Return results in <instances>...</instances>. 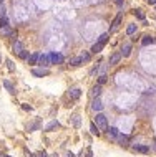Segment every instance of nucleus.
Listing matches in <instances>:
<instances>
[{
    "mask_svg": "<svg viewBox=\"0 0 156 157\" xmlns=\"http://www.w3.org/2000/svg\"><path fill=\"white\" fill-rule=\"evenodd\" d=\"M93 111H101V109H103V104H101V99H100V98H95V101H93Z\"/></svg>",
    "mask_w": 156,
    "mask_h": 157,
    "instance_id": "nucleus-12",
    "label": "nucleus"
},
{
    "mask_svg": "<svg viewBox=\"0 0 156 157\" xmlns=\"http://www.w3.org/2000/svg\"><path fill=\"white\" fill-rule=\"evenodd\" d=\"M133 149L136 152H141V154H148L150 152V146H135Z\"/></svg>",
    "mask_w": 156,
    "mask_h": 157,
    "instance_id": "nucleus-16",
    "label": "nucleus"
},
{
    "mask_svg": "<svg viewBox=\"0 0 156 157\" xmlns=\"http://www.w3.org/2000/svg\"><path fill=\"white\" fill-rule=\"evenodd\" d=\"M106 81H108V76H106V75H101V76L98 78V84H100V86H103Z\"/></svg>",
    "mask_w": 156,
    "mask_h": 157,
    "instance_id": "nucleus-23",
    "label": "nucleus"
},
{
    "mask_svg": "<svg viewBox=\"0 0 156 157\" xmlns=\"http://www.w3.org/2000/svg\"><path fill=\"white\" fill-rule=\"evenodd\" d=\"M18 56H20L22 60H28V56H30V51L23 50V51H22V53H20V55H18Z\"/></svg>",
    "mask_w": 156,
    "mask_h": 157,
    "instance_id": "nucleus-29",
    "label": "nucleus"
},
{
    "mask_svg": "<svg viewBox=\"0 0 156 157\" xmlns=\"http://www.w3.org/2000/svg\"><path fill=\"white\" fill-rule=\"evenodd\" d=\"M116 139H118V144H120V146H126V144L130 142V137L125 136V134H118V137H116Z\"/></svg>",
    "mask_w": 156,
    "mask_h": 157,
    "instance_id": "nucleus-11",
    "label": "nucleus"
},
{
    "mask_svg": "<svg viewBox=\"0 0 156 157\" xmlns=\"http://www.w3.org/2000/svg\"><path fill=\"white\" fill-rule=\"evenodd\" d=\"M155 141H156V139H155Z\"/></svg>",
    "mask_w": 156,
    "mask_h": 157,
    "instance_id": "nucleus-38",
    "label": "nucleus"
},
{
    "mask_svg": "<svg viewBox=\"0 0 156 157\" xmlns=\"http://www.w3.org/2000/svg\"><path fill=\"white\" fill-rule=\"evenodd\" d=\"M5 63H7V68H8V71H12V73H13V71H15V66H13V61H12V60H5Z\"/></svg>",
    "mask_w": 156,
    "mask_h": 157,
    "instance_id": "nucleus-25",
    "label": "nucleus"
},
{
    "mask_svg": "<svg viewBox=\"0 0 156 157\" xmlns=\"http://www.w3.org/2000/svg\"><path fill=\"white\" fill-rule=\"evenodd\" d=\"M4 17H7V8H5V3L2 2L0 3V18H4Z\"/></svg>",
    "mask_w": 156,
    "mask_h": 157,
    "instance_id": "nucleus-21",
    "label": "nucleus"
},
{
    "mask_svg": "<svg viewBox=\"0 0 156 157\" xmlns=\"http://www.w3.org/2000/svg\"><path fill=\"white\" fill-rule=\"evenodd\" d=\"M4 86L7 88V91L10 93V94H15V86H13L8 80H4Z\"/></svg>",
    "mask_w": 156,
    "mask_h": 157,
    "instance_id": "nucleus-15",
    "label": "nucleus"
},
{
    "mask_svg": "<svg viewBox=\"0 0 156 157\" xmlns=\"http://www.w3.org/2000/svg\"><path fill=\"white\" fill-rule=\"evenodd\" d=\"M48 73H50V71L47 70V68H42V70H32V75L33 76H37V78H43V76H47Z\"/></svg>",
    "mask_w": 156,
    "mask_h": 157,
    "instance_id": "nucleus-4",
    "label": "nucleus"
},
{
    "mask_svg": "<svg viewBox=\"0 0 156 157\" xmlns=\"http://www.w3.org/2000/svg\"><path fill=\"white\" fill-rule=\"evenodd\" d=\"M121 58H123V56H121V53H120V51H118V53H113V55H111V58H110V66L118 65Z\"/></svg>",
    "mask_w": 156,
    "mask_h": 157,
    "instance_id": "nucleus-5",
    "label": "nucleus"
},
{
    "mask_svg": "<svg viewBox=\"0 0 156 157\" xmlns=\"http://www.w3.org/2000/svg\"><path fill=\"white\" fill-rule=\"evenodd\" d=\"M80 94H82V89H80V88H73V89H70V93H68V96L72 98V99H78Z\"/></svg>",
    "mask_w": 156,
    "mask_h": 157,
    "instance_id": "nucleus-8",
    "label": "nucleus"
},
{
    "mask_svg": "<svg viewBox=\"0 0 156 157\" xmlns=\"http://www.w3.org/2000/svg\"><path fill=\"white\" fill-rule=\"evenodd\" d=\"M2 27H8V18H7V17L0 18V28H2Z\"/></svg>",
    "mask_w": 156,
    "mask_h": 157,
    "instance_id": "nucleus-30",
    "label": "nucleus"
},
{
    "mask_svg": "<svg viewBox=\"0 0 156 157\" xmlns=\"http://www.w3.org/2000/svg\"><path fill=\"white\" fill-rule=\"evenodd\" d=\"M38 157H47V152H38Z\"/></svg>",
    "mask_w": 156,
    "mask_h": 157,
    "instance_id": "nucleus-34",
    "label": "nucleus"
},
{
    "mask_svg": "<svg viewBox=\"0 0 156 157\" xmlns=\"http://www.w3.org/2000/svg\"><path fill=\"white\" fill-rule=\"evenodd\" d=\"M38 126H40V121H35V122H32L30 126H28V131H35V129H38Z\"/></svg>",
    "mask_w": 156,
    "mask_h": 157,
    "instance_id": "nucleus-27",
    "label": "nucleus"
},
{
    "mask_svg": "<svg viewBox=\"0 0 156 157\" xmlns=\"http://www.w3.org/2000/svg\"><path fill=\"white\" fill-rule=\"evenodd\" d=\"M95 126L98 127V131H108V119L105 116L103 112H98L96 117H95Z\"/></svg>",
    "mask_w": 156,
    "mask_h": 157,
    "instance_id": "nucleus-1",
    "label": "nucleus"
},
{
    "mask_svg": "<svg viewBox=\"0 0 156 157\" xmlns=\"http://www.w3.org/2000/svg\"><path fill=\"white\" fill-rule=\"evenodd\" d=\"M12 33H13V30H12L10 27H2L0 28V36H10Z\"/></svg>",
    "mask_w": 156,
    "mask_h": 157,
    "instance_id": "nucleus-13",
    "label": "nucleus"
},
{
    "mask_svg": "<svg viewBox=\"0 0 156 157\" xmlns=\"http://www.w3.org/2000/svg\"><path fill=\"white\" fill-rule=\"evenodd\" d=\"M0 61H2V56H0Z\"/></svg>",
    "mask_w": 156,
    "mask_h": 157,
    "instance_id": "nucleus-37",
    "label": "nucleus"
},
{
    "mask_svg": "<svg viewBox=\"0 0 156 157\" xmlns=\"http://www.w3.org/2000/svg\"><path fill=\"white\" fill-rule=\"evenodd\" d=\"M121 17H123V13H118V15H116V18H115L113 23H111V31H116V30H118L120 22H121Z\"/></svg>",
    "mask_w": 156,
    "mask_h": 157,
    "instance_id": "nucleus-7",
    "label": "nucleus"
},
{
    "mask_svg": "<svg viewBox=\"0 0 156 157\" xmlns=\"http://www.w3.org/2000/svg\"><path fill=\"white\" fill-rule=\"evenodd\" d=\"M100 94H101V86H100V84H95L93 89H91V96H93V98H100Z\"/></svg>",
    "mask_w": 156,
    "mask_h": 157,
    "instance_id": "nucleus-17",
    "label": "nucleus"
},
{
    "mask_svg": "<svg viewBox=\"0 0 156 157\" xmlns=\"http://www.w3.org/2000/svg\"><path fill=\"white\" fill-rule=\"evenodd\" d=\"M38 65L42 66V68H48V66H52L50 56H48V55H40V58H38Z\"/></svg>",
    "mask_w": 156,
    "mask_h": 157,
    "instance_id": "nucleus-3",
    "label": "nucleus"
},
{
    "mask_svg": "<svg viewBox=\"0 0 156 157\" xmlns=\"http://www.w3.org/2000/svg\"><path fill=\"white\" fill-rule=\"evenodd\" d=\"M150 43H155V38L153 36H145L143 38V45H150Z\"/></svg>",
    "mask_w": 156,
    "mask_h": 157,
    "instance_id": "nucleus-26",
    "label": "nucleus"
},
{
    "mask_svg": "<svg viewBox=\"0 0 156 157\" xmlns=\"http://www.w3.org/2000/svg\"><path fill=\"white\" fill-rule=\"evenodd\" d=\"M120 53H121V56H125V58H126V56H130V53H131V45H130V43H125Z\"/></svg>",
    "mask_w": 156,
    "mask_h": 157,
    "instance_id": "nucleus-10",
    "label": "nucleus"
},
{
    "mask_svg": "<svg viewBox=\"0 0 156 157\" xmlns=\"http://www.w3.org/2000/svg\"><path fill=\"white\" fill-rule=\"evenodd\" d=\"M116 2H118V3H120V5H121V3H123V0H116Z\"/></svg>",
    "mask_w": 156,
    "mask_h": 157,
    "instance_id": "nucleus-36",
    "label": "nucleus"
},
{
    "mask_svg": "<svg viewBox=\"0 0 156 157\" xmlns=\"http://www.w3.org/2000/svg\"><path fill=\"white\" fill-rule=\"evenodd\" d=\"M22 107H23V109H25V111H32V107L28 106V104H23V106H22Z\"/></svg>",
    "mask_w": 156,
    "mask_h": 157,
    "instance_id": "nucleus-32",
    "label": "nucleus"
},
{
    "mask_svg": "<svg viewBox=\"0 0 156 157\" xmlns=\"http://www.w3.org/2000/svg\"><path fill=\"white\" fill-rule=\"evenodd\" d=\"M146 2H148L150 5H156V0H146Z\"/></svg>",
    "mask_w": 156,
    "mask_h": 157,
    "instance_id": "nucleus-33",
    "label": "nucleus"
},
{
    "mask_svg": "<svg viewBox=\"0 0 156 157\" xmlns=\"http://www.w3.org/2000/svg\"><path fill=\"white\" fill-rule=\"evenodd\" d=\"M108 132H110V136L111 137H118V134H120L116 127H108Z\"/></svg>",
    "mask_w": 156,
    "mask_h": 157,
    "instance_id": "nucleus-22",
    "label": "nucleus"
},
{
    "mask_svg": "<svg viewBox=\"0 0 156 157\" xmlns=\"http://www.w3.org/2000/svg\"><path fill=\"white\" fill-rule=\"evenodd\" d=\"M67 157H75V156H73L72 152H68V154H67Z\"/></svg>",
    "mask_w": 156,
    "mask_h": 157,
    "instance_id": "nucleus-35",
    "label": "nucleus"
},
{
    "mask_svg": "<svg viewBox=\"0 0 156 157\" xmlns=\"http://www.w3.org/2000/svg\"><path fill=\"white\" fill-rule=\"evenodd\" d=\"M135 15H136V18H140V20L145 22V13H143V10H135Z\"/></svg>",
    "mask_w": 156,
    "mask_h": 157,
    "instance_id": "nucleus-28",
    "label": "nucleus"
},
{
    "mask_svg": "<svg viewBox=\"0 0 156 157\" xmlns=\"http://www.w3.org/2000/svg\"><path fill=\"white\" fill-rule=\"evenodd\" d=\"M136 33V25L135 23H131V25L126 27V35H135Z\"/></svg>",
    "mask_w": 156,
    "mask_h": 157,
    "instance_id": "nucleus-19",
    "label": "nucleus"
},
{
    "mask_svg": "<svg viewBox=\"0 0 156 157\" xmlns=\"http://www.w3.org/2000/svg\"><path fill=\"white\" fill-rule=\"evenodd\" d=\"M57 127H60V122H58V121H52L47 127H45V131L50 132V131H53V129H57Z\"/></svg>",
    "mask_w": 156,
    "mask_h": 157,
    "instance_id": "nucleus-18",
    "label": "nucleus"
},
{
    "mask_svg": "<svg viewBox=\"0 0 156 157\" xmlns=\"http://www.w3.org/2000/svg\"><path fill=\"white\" fill-rule=\"evenodd\" d=\"M105 45H106V43H103V41H100V40H98L93 46H91V53H100V51L105 48Z\"/></svg>",
    "mask_w": 156,
    "mask_h": 157,
    "instance_id": "nucleus-6",
    "label": "nucleus"
},
{
    "mask_svg": "<svg viewBox=\"0 0 156 157\" xmlns=\"http://www.w3.org/2000/svg\"><path fill=\"white\" fill-rule=\"evenodd\" d=\"M38 58H40V53H33V55L28 56V65H38Z\"/></svg>",
    "mask_w": 156,
    "mask_h": 157,
    "instance_id": "nucleus-14",
    "label": "nucleus"
},
{
    "mask_svg": "<svg viewBox=\"0 0 156 157\" xmlns=\"http://www.w3.org/2000/svg\"><path fill=\"white\" fill-rule=\"evenodd\" d=\"M90 131H91V134H93V136H98V134H100L98 127L95 126V122H91V126H90Z\"/></svg>",
    "mask_w": 156,
    "mask_h": 157,
    "instance_id": "nucleus-24",
    "label": "nucleus"
},
{
    "mask_svg": "<svg viewBox=\"0 0 156 157\" xmlns=\"http://www.w3.org/2000/svg\"><path fill=\"white\" fill-rule=\"evenodd\" d=\"M12 50H13V53H15V55H20L22 51H23V45H22L20 41H15V43L12 45Z\"/></svg>",
    "mask_w": 156,
    "mask_h": 157,
    "instance_id": "nucleus-9",
    "label": "nucleus"
},
{
    "mask_svg": "<svg viewBox=\"0 0 156 157\" xmlns=\"http://www.w3.org/2000/svg\"><path fill=\"white\" fill-rule=\"evenodd\" d=\"M82 63H83V61H82V58H80V56H78V58H72V60H70V65H72V66H80Z\"/></svg>",
    "mask_w": 156,
    "mask_h": 157,
    "instance_id": "nucleus-20",
    "label": "nucleus"
},
{
    "mask_svg": "<svg viewBox=\"0 0 156 157\" xmlns=\"http://www.w3.org/2000/svg\"><path fill=\"white\" fill-rule=\"evenodd\" d=\"M80 58H82V61H83V63H86V61H90V53H86V51H85L83 55L80 56Z\"/></svg>",
    "mask_w": 156,
    "mask_h": 157,
    "instance_id": "nucleus-31",
    "label": "nucleus"
},
{
    "mask_svg": "<svg viewBox=\"0 0 156 157\" xmlns=\"http://www.w3.org/2000/svg\"><path fill=\"white\" fill-rule=\"evenodd\" d=\"M50 61H52V65H62L63 61H65V58H63V55H60V53H50Z\"/></svg>",
    "mask_w": 156,
    "mask_h": 157,
    "instance_id": "nucleus-2",
    "label": "nucleus"
}]
</instances>
